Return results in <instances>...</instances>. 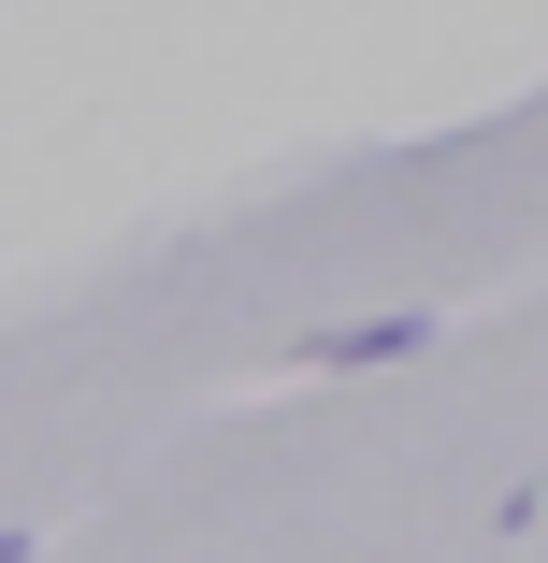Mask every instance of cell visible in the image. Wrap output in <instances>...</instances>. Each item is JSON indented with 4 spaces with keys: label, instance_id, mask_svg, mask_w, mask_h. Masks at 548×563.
I'll list each match as a JSON object with an SVG mask.
<instances>
[{
    "label": "cell",
    "instance_id": "1",
    "mask_svg": "<svg viewBox=\"0 0 548 563\" xmlns=\"http://www.w3.org/2000/svg\"><path fill=\"white\" fill-rule=\"evenodd\" d=\"M418 347V318H361V332H333V362H404Z\"/></svg>",
    "mask_w": 548,
    "mask_h": 563
}]
</instances>
